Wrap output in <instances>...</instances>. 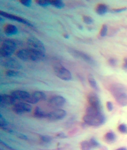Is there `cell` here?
<instances>
[{
	"label": "cell",
	"instance_id": "cell-1",
	"mask_svg": "<svg viewBox=\"0 0 127 150\" xmlns=\"http://www.w3.org/2000/svg\"><path fill=\"white\" fill-rule=\"evenodd\" d=\"M16 55L18 58L23 61L35 62L43 60L45 57V54L28 48L19 50L16 52Z\"/></svg>",
	"mask_w": 127,
	"mask_h": 150
},
{
	"label": "cell",
	"instance_id": "cell-2",
	"mask_svg": "<svg viewBox=\"0 0 127 150\" xmlns=\"http://www.w3.org/2000/svg\"><path fill=\"white\" fill-rule=\"evenodd\" d=\"M110 91L119 105L127 106V88L125 86L119 83L113 84L110 87Z\"/></svg>",
	"mask_w": 127,
	"mask_h": 150
},
{
	"label": "cell",
	"instance_id": "cell-3",
	"mask_svg": "<svg viewBox=\"0 0 127 150\" xmlns=\"http://www.w3.org/2000/svg\"><path fill=\"white\" fill-rule=\"evenodd\" d=\"M17 48V44L14 40L6 39L4 41L0 47V54L4 58H9Z\"/></svg>",
	"mask_w": 127,
	"mask_h": 150
},
{
	"label": "cell",
	"instance_id": "cell-4",
	"mask_svg": "<svg viewBox=\"0 0 127 150\" xmlns=\"http://www.w3.org/2000/svg\"><path fill=\"white\" fill-rule=\"evenodd\" d=\"M53 69L56 76L61 80L65 81H69L71 80V72L59 63H57L54 65Z\"/></svg>",
	"mask_w": 127,
	"mask_h": 150
},
{
	"label": "cell",
	"instance_id": "cell-5",
	"mask_svg": "<svg viewBox=\"0 0 127 150\" xmlns=\"http://www.w3.org/2000/svg\"><path fill=\"white\" fill-rule=\"evenodd\" d=\"M83 120L87 125L91 126H98L105 123L106 117L103 114L97 116H91L86 114L83 117Z\"/></svg>",
	"mask_w": 127,
	"mask_h": 150
},
{
	"label": "cell",
	"instance_id": "cell-6",
	"mask_svg": "<svg viewBox=\"0 0 127 150\" xmlns=\"http://www.w3.org/2000/svg\"><path fill=\"white\" fill-rule=\"evenodd\" d=\"M28 48L45 54L46 49L44 45L39 39L34 37H31L28 38L27 41Z\"/></svg>",
	"mask_w": 127,
	"mask_h": 150
},
{
	"label": "cell",
	"instance_id": "cell-7",
	"mask_svg": "<svg viewBox=\"0 0 127 150\" xmlns=\"http://www.w3.org/2000/svg\"><path fill=\"white\" fill-rule=\"evenodd\" d=\"M69 52L74 57L84 60L90 64L93 65L96 64V62L93 59L92 57L85 53L72 49H69Z\"/></svg>",
	"mask_w": 127,
	"mask_h": 150
},
{
	"label": "cell",
	"instance_id": "cell-8",
	"mask_svg": "<svg viewBox=\"0 0 127 150\" xmlns=\"http://www.w3.org/2000/svg\"><path fill=\"white\" fill-rule=\"evenodd\" d=\"M32 110V106L27 103H19L15 104L12 107V110L17 114L30 112Z\"/></svg>",
	"mask_w": 127,
	"mask_h": 150
},
{
	"label": "cell",
	"instance_id": "cell-9",
	"mask_svg": "<svg viewBox=\"0 0 127 150\" xmlns=\"http://www.w3.org/2000/svg\"><path fill=\"white\" fill-rule=\"evenodd\" d=\"M5 58V59L1 61V65L4 67L11 69H21V65L15 59L11 57Z\"/></svg>",
	"mask_w": 127,
	"mask_h": 150
},
{
	"label": "cell",
	"instance_id": "cell-10",
	"mask_svg": "<svg viewBox=\"0 0 127 150\" xmlns=\"http://www.w3.org/2000/svg\"><path fill=\"white\" fill-rule=\"evenodd\" d=\"M66 114V112L65 110L62 109H57L48 113L47 118L50 120H59L65 118Z\"/></svg>",
	"mask_w": 127,
	"mask_h": 150
},
{
	"label": "cell",
	"instance_id": "cell-11",
	"mask_svg": "<svg viewBox=\"0 0 127 150\" xmlns=\"http://www.w3.org/2000/svg\"><path fill=\"white\" fill-rule=\"evenodd\" d=\"M0 15L3 17L9 19V20L23 23V24H25L28 26L33 27V25L31 23H30L28 20L22 18L18 17V16H15L14 15L10 14V13H6V12L2 11H0Z\"/></svg>",
	"mask_w": 127,
	"mask_h": 150
},
{
	"label": "cell",
	"instance_id": "cell-12",
	"mask_svg": "<svg viewBox=\"0 0 127 150\" xmlns=\"http://www.w3.org/2000/svg\"><path fill=\"white\" fill-rule=\"evenodd\" d=\"M88 100L90 106L102 110V106L100 99L96 94L90 93L88 96Z\"/></svg>",
	"mask_w": 127,
	"mask_h": 150
},
{
	"label": "cell",
	"instance_id": "cell-13",
	"mask_svg": "<svg viewBox=\"0 0 127 150\" xmlns=\"http://www.w3.org/2000/svg\"><path fill=\"white\" fill-rule=\"evenodd\" d=\"M11 95L16 100L18 99V100H23L26 102L29 99L31 95L26 91H21V90H16V91H12Z\"/></svg>",
	"mask_w": 127,
	"mask_h": 150
},
{
	"label": "cell",
	"instance_id": "cell-14",
	"mask_svg": "<svg viewBox=\"0 0 127 150\" xmlns=\"http://www.w3.org/2000/svg\"><path fill=\"white\" fill-rule=\"evenodd\" d=\"M49 102L50 105L53 107L60 108L65 105L66 100L64 97L57 95L50 98Z\"/></svg>",
	"mask_w": 127,
	"mask_h": 150
},
{
	"label": "cell",
	"instance_id": "cell-15",
	"mask_svg": "<svg viewBox=\"0 0 127 150\" xmlns=\"http://www.w3.org/2000/svg\"><path fill=\"white\" fill-rule=\"evenodd\" d=\"M16 100V99L11 95L2 94L0 96L1 104L4 106L14 105Z\"/></svg>",
	"mask_w": 127,
	"mask_h": 150
},
{
	"label": "cell",
	"instance_id": "cell-16",
	"mask_svg": "<svg viewBox=\"0 0 127 150\" xmlns=\"http://www.w3.org/2000/svg\"><path fill=\"white\" fill-rule=\"evenodd\" d=\"M4 32L8 36L16 35L18 32V29L16 26L11 24L5 25L4 28Z\"/></svg>",
	"mask_w": 127,
	"mask_h": 150
},
{
	"label": "cell",
	"instance_id": "cell-17",
	"mask_svg": "<svg viewBox=\"0 0 127 150\" xmlns=\"http://www.w3.org/2000/svg\"><path fill=\"white\" fill-rule=\"evenodd\" d=\"M31 95L37 103L39 101H41L45 100L46 99V94L41 91H35Z\"/></svg>",
	"mask_w": 127,
	"mask_h": 150
},
{
	"label": "cell",
	"instance_id": "cell-18",
	"mask_svg": "<svg viewBox=\"0 0 127 150\" xmlns=\"http://www.w3.org/2000/svg\"><path fill=\"white\" fill-rule=\"evenodd\" d=\"M48 113L45 112L39 107H35L34 110V116L38 118H47Z\"/></svg>",
	"mask_w": 127,
	"mask_h": 150
},
{
	"label": "cell",
	"instance_id": "cell-19",
	"mask_svg": "<svg viewBox=\"0 0 127 150\" xmlns=\"http://www.w3.org/2000/svg\"><path fill=\"white\" fill-rule=\"evenodd\" d=\"M95 11L98 14L102 16L104 15L108 11V7L104 4H99L97 5L95 9Z\"/></svg>",
	"mask_w": 127,
	"mask_h": 150
},
{
	"label": "cell",
	"instance_id": "cell-20",
	"mask_svg": "<svg viewBox=\"0 0 127 150\" xmlns=\"http://www.w3.org/2000/svg\"><path fill=\"white\" fill-rule=\"evenodd\" d=\"M116 136L112 132H110L106 134L104 136L105 141L109 144H112L116 140Z\"/></svg>",
	"mask_w": 127,
	"mask_h": 150
},
{
	"label": "cell",
	"instance_id": "cell-21",
	"mask_svg": "<svg viewBox=\"0 0 127 150\" xmlns=\"http://www.w3.org/2000/svg\"><path fill=\"white\" fill-rule=\"evenodd\" d=\"M103 114L102 110L90 106L86 110V114L91 116H97Z\"/></svg>",
	"mask_w": 127,
	"mask_h": 150
},
{
	"label": "cell",
	"instance_id": "cell-22",
	"mask_svg": "<svg viewBox=\"0 0 127 150\" xmlns=\"http://www.w3.org/2000/svg\"><path fill=\"white\" fill-rule=\"evenodd\" d=\"M88 81L90 86L92 88L96 91H99V88L97 84L96 80L92 74H90L88 76Z\"/></svg>",
	"mask_w": 127,
	"mask_h": 150
},
{
	"label": "cell",
	"instance_id": "cell-23",
	"mask_svg": "<svg viewBox=\"0 0 127 150\" xmlns=\"http://www.w3.org/2000/svg\"><path fill=\"white\" fill-rule=\"evenodd\" d=\"M50 5L58 9H62L65 6L63 2L60 0H50Z\"/></svg>",
	"mask_w": 127,
	"mask_h": 150
},
{
	"label": "cell",
	"instance_id": "cell-24",
	"mask_svg": "<svg viewBox=\"0 0 127 150\" xmlns=\"http://www.w3.org/2000/svg\"><path fill=\"white\" fill-rule=\"evenodd\" d=\"M80 147L81 150H91L92 149L89 142L87 141L81 142L80 144Z\"/></svg>",
	"mask_w": 127,
	"mask_h": 150
},
{
	"label": "cell",
	"instance_id": "cell-25",
	"mask_svg": "<svg viewBox=\"0 0 127 150\" xmlns=\"http://www.w3.org/2000/svg\"><path fill=\"white\" fill-rule=\"evenodd\" d=\"M35 2L41 6L46 7L51 5L50 1H47V0H42V1L36 0L35 1Z\"/></svg>",
	"mask_w": 127,
	"mask_h": 150
},
{
	"label": "cell",
	"instance_id": "cell-26",
	"mask_svg": "<svg viewBox=\"0 0 127 150\" xmlns=\"http://www.w3.org/2000/svg\"><path fill=\"white\" fill-rule=\"evenodd\" d=\"M5 73L6 76L9 77H12L18 76L19 74V72L13 69H9L6 71Z\"/></svg>",
	"mask_w": 127,
	"mask_h": 150
},
{
	"label": "cell",
	"instance_id": "cell-27",
	"mask_svg": "<svg viewBox=\"0 0 127 150\" xmlns=\"http://www.w3.org/2000/svg\"><path fill=\"white\" fill-rule=\"evenodd\" d=\"M89 142L92 149L97 148L100 146V144L95 139L91 138Z\"/></svg>",
	"mask_w": 127,
	"mask_h": 150
},
{
	"label": "cell",
	"instance_id": "cell-28",
	"mask_svg": "<svg viewBox=\"0 0 127 150\" xmlns=\"http://www.w3.org/2000/svg\"><path fill=\"white\" fill-rule=\"evenodd\" d=\"M83 21L87 24H92L94 22V20L90 16H84L83 17Z\"/></svg>",
	"mask_w": 127,
	"mask_h": 150
},
{
	"label": "cell",
	"instance_id": "cell-29",
	"mask_svg": "<svg viewBox=\"0 0 127 150\" xmlns=\"http://www.w3.org/2000/svg\"><path fill=\"white\" fill-rule=\"evenodd\" d=\"M41 141L45 143H49L52 140V138L50 136L47 135H42L40 136Z\"/></svg>",
	"mask_w": 127,
	"mask_h": 150
},
{
	"label": "cell",
	"instance_id": "cell-30",
	"mask_svg": "<svg viewBox=\"0 0 127 150\" xmlns=\"http://www.w3.org/2000/svg\"><path fill=\"white\" fill-rule=\"evenodd\" d=\"M108 30V27L106 24H103L102 25L100 31V35L101 36L104 37H105L107 34Z\"/></svg>",
	"mask_w": 127,
	"mask_h": 150
},
{
	"label": "cell",
	"instance_id": "cell-31",
	"mask_svg": "<svg viewBox=\"0 0 127 150\" xmlns=\"http://www.w3.org/2000/svg\"><path fill=\"white\" fill-rule=\"evenodd\" d=\"M119 130L121 133L127 134V125L125 124H123L120 125L118 127Z\"/></svg>",
	"mask_w": 127,
	"mask_h": 150
},
{
	"label": "cell",
	"instance_id": "cell-32",
	"mask_svg": "<svg viewBox=\"0 0 127 150\" xmlns=\"http://www.w3.org/2000/svg\"><path fill=\"white\" fill-rule=\"evenodd\" d=\"M0 126L2 128L6 127L7 126V122L1 114L0 115Z\"/></svg>",
	"mask_w": 127,
	"mask_h": 150
},
{
	"label": "cell",
	"instance_id": "cell-33",
	"mask_svg": "<svg viewBox=\"0 0 127 150\" xmlns=\"http://www.w3.org/2000/svg\"><path fill=\"white\" fill-rule=\"evenodd\" d=\"M22 4L24 5V6L30 7L31 5L32 2L31 0H20L19 1Z\"/></svg>",
	"mask_w": 127,
	"mask_h": 150
},
{
	"label": "cell",
	"instance_id": "cell-34",
	"mask_svg": "<svg viewBox=\"0 0 127 150\" xmlns=\"http://www.w3.org/2000/svg\"><path fill=\"white\" fill-rule=\"evenodd\" d=\"M108 62L109 65L111 66L114 67L116 65L117 61L114 58H110L109 59Z\"/></svg>",
	"mask_w": 127,
	"mask_h": 150
},
{
	"label": "cell",
	"instance_id": "cell-35",
	"mask_svg": "<svg viewBox=\"0 0 127 150\" xmlns=\"http://www.w3.org/2000/svg\"><path fill=\"white\" fill-rule=\"evenodd\" d=\"M127 8L126 7L121 8H120L113 9V10H112V12L113 13H121V12L125 11L127 10Z\"/></svg>",
	"mask_w": 127,
	"mask_h": 150
},
{
	"label": "cell",
	"instance_id": "cell-36",
	"mask_svg": "<svg viewBox=\"0 0 127 150\" xmlns=\"http://www.w3.org/2000/svg\"><path fill=\"white\" fill-rule=\"evenodd\" d=\"M107 107L108 110L109 111H111L113 110V106L112 103L110 102H108L107 103Z\"/></svg>",
	"mask_w": 127,
	"mask_h": 150
},
{
	"label": "cell",
	"instance_id": "cell-37",
	"mask_svg": "<svg viewBox=\"0 0 127 150\" xmlns=\"http://www.w3.org/2000/svg\"><path fill=\"white\" fill-rule=\"evenodd\" d=\"M56 136L57 137L61 139H65L67 137V136L66 135L63 133H59Z\"/></svg>",
	"mask_w": 127,
	"mask_h": 150
},
{
	"label": "cell",
	"instance_id": "cell-38",
	"mask_svg": "<svg viewBox=\"0 0 127 150\" xmlns=\"http://www.w3.org/2000/svg\"><path fill=\"white\" fill-rule=\"evenodd\" d=\"M18 137L20 138V139H23V140H27L28 139V138H27L26 136L23 134H19Z\"/></svg>",
	"mask_w": 127,
	"mask_h": 150
},
{
	"label": "cell",
	"instance_id": "cell-39",
	"mask_svg": "<svg viewBox=\"0 0 127 150\" xmlns=\"http://www.w3.org/2000/svg\"><path fill=\"white\" fill-rule=\"evenodd\" d=\"M64 38L66 39H68L69 38V35L67 34H65L64 35Z\"/></svg>",
	"mask_w": 127,
	"mask_h": 150
},
{
	"label": "cell",
	"instance_id": "cell-40",
	"mask_svg": "<svg viewBox=\"0 0 127 150\" xmlns=\"http://www.w3.org/2000/svg\"><path fill=\"white\" fill-rule=\"evenodd\" d=\"M116 150H127V148L125 147H121V148L118 149Z\"/></svg>",
	"mask_w": 127,
	"mask_h": 150
},
{
	"label": "cell",
	"instance_id": "cell-41",
	"mask_svg": "<svg viewBox=\"0 0 127 150\" xmlns=\"http://www.w3.org/2000/svg\"><path fill=\"white\" fill-rule=\"evenodd\" d=\"M124 62H125V64L127 65V57L124 59Z\"/></svg>",
	"mask_w": 127,
	"mask_h": 150
},
{
	"label": "cell",
	"instance_id": "cell-42",
	"mask_svg": "<svg viewBox=\"0 0 127 150\" xmlns=\"http://www.w3.org/2000/svg\"><path fill=\"white\" fill-rule=\"evenodd\" d=\"M79 28H80V29H82V28H83V27H82L81 25H80L79 26Z\"/></svg>",
	"mask_w": 127,
	"mask_h": 150
},
{
	"label": "cell",
	"instance_id": "cell-43",
	"mask_svg": "<svg viewBox=\"0 0 127 150\" xmlns=\"http://www.w3.org/2000/svg\"><path fill=\"white\" fill-rule=\"evenodd\" d=\"M101 150H107V149H106V148H103Z\"/></svg>",
	"mask_w": 127,
	"mask_h": 150
}]
</instances>
